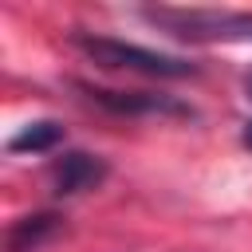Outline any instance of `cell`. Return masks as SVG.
<instances>
[{"mask_svg": "<svg viewBox=\"0 0 252 252\" xmlns=\"http://www.w3.org/2000/svg\"><path fill=\"white\" fill-rule=\"evenodd\" d=\"M158 32H169L185 43H252V12L220 8H146L142 12Z\"/></svg>", "mask_w": 252, "mask_h": 252, "instance_id": "obj_1", "label": "cell"}, {"mask_svg": "<svg viewBox=\"0 0 252 252\" xmlns=\"http://www.w3.org/2000/svg\"><path fill=\"white\" fill-rule=\"evenodd\" d=\"M71 43L98 67H110V71H138V75H154V79H185V75H197L193 63L177 59V55H161V51H150V47H138V43H126V39H114V35H91V32H71Z\"/></svg>", "mask_w": 252, "mask_h": 252, "instance_id": "obj_2", "label": "cell"}, {"mask_svg": "<svg viewBox=\"0 0 252 252\" xmlns=\"http://www.w3.org/2000/svg\"><path fill=\"white\" fill-rule=\"evenodd\" d=\"M87 91L91 102L114 110V114H177V118H189L193 110L185 102H177L173 94H146V91H106V87H79Z\"/></svg>", "mask_w": 252, "mask_h": 252, "instance_id": "obj_3", "label": "cell"}, {"mask_svg": "<svg viewBox=\"0 0 252 252\" xmlns=\"http://www.w3.org/2000/svg\"><path fill=\"white\" fill-rule=\"evenodd\" d=\"M102 177H106V161L94 158V154H83V150L59 154L51 161V169H47V181H51L55 197H75L83 189H94Z\"/></svg>", "mask_w": 252, "mask_h": 252, "instance_id": "obj_4", "label": "cell"}, {"mask_svg": "<svg viewBox=\"0 0 252 252\" xmlns=\"http://www.w3.org/2000/svg\"><path fill=\"white\" fill-rule=\"evenodd\" d=\"M59 228V217L55 213H32V217H20L12 228H8V252H35L43 248Z\"/></svg>", "mask_w": 252, "mask_h": 252, "instance_id": "obj_5", "label": "cell"}, {"mask_svg": "<svg viewBox=\"0 0 252 252\" xmlns=\"http://www.w3.org/2000/svg\"><path fill=\"white\" fill-rule=\"evenodd\" d=\"M59 142H63V126L51 122V118H43V122H28L20 134H12L8 150L12 154H43V150H51Z\"/></svg>", "mask_w": 252, "mask_h": 252, "instance_id": "obj_6", "label": "cell"}, {"mask_svg": "<svg viewBox=\"0 0 252 252\" xmlns=\"http://www.w3.org/2000/svg\"><path fill=\"white\" fill-rule=\"evenodd\" d=\"M244 146H248V150H252V122H248V126H244Z\"/></svg>", "mask_w": 252, "mask_h": 252, "instance_id": "obj_7", "label": "cell"}, {"mask_svg": "<svg viewBox=\"0 0 252 252\" xmlns=\"http://www.w3.org/2000/svg\"><path fill=\"white\" fill-rule=\"evenodd\" d=\"M244 94H248V98H252V71H248V75H244Z\"/></svg>", "mask_w": 252, "mask_h": 252, "instance_id": "obj_8", "label": "cell"}]
</instances>
